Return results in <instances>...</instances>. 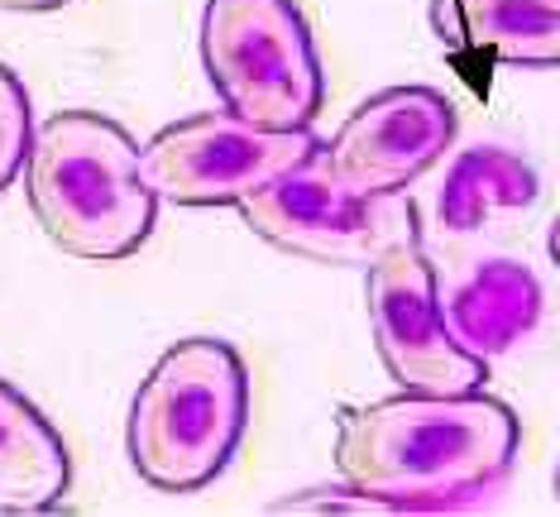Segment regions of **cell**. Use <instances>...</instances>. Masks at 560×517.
I'll use <instances>...</instances> for the list:
<instances>
[{
  "label": "cell",
  "instance_id": "cell-15",
  "mask_svg": "<svg viewBox=\"0 0 560 517\" xmlns=\"http://www.w3.org/2000/svg\"><path fill=\"white\" fill-rule=\"evenodd\" d=\"M68 0H0V10H15V15H44V10H62Z\"/></svg>",
  "mask_w": 560,
  "mask_h": 517
},
{
  "label": "cell",
  "instance_id": "cell-7",
  "mask_svg": "<svg viewBox=\"0 0 560 517\" xmlns=\"http://www.w3.org/2000/svg\"><path fill=\"white\" fill-rule=\"evenodd\" d=\"M369 326L388 378L407 393H469L489 364L455 345L436 307V269L417 239L369 263Z\"/></svg>",
  "mask_w": 560,
  "mask_h": 517
},
{
  "label": "cell",
  "instance_id": "cell-5",
  "mask_svg": "<svg viewBox=\"0 0 560 517\" xmlns=\"http://www.w3.org/2000/svg\"><path fill=\"white\" fill-rule=\"evenodd\" d=\"M240 216L259 239L312 263L369 269L393 245L417 239V207L407 192H354L330 173L322 144L302 163L240 201Z\"/></svg>",
  "mask_w": 560,
  "mask_h": 517
},
{
  "label": "cell",
  "instance_id": "cell-1",
  "mask_svg": "<svg viewBox=\"0 0 560 517\" xmlns=\"http://www.w3.org/2000/svg\"><path fill=\"white\" fill-rule=\"evenodd\" d=\"M522 426L513 408L469 393H393L336 412V470L393 513L451 508L503 484Z\"/></svg>",
  "mask_w": 560,
  "mask_h": 517
},
{
  "label": "cell",
  "instance_id": "cell-8",
  "mask_svg": "<svg viewBox=\"0 0 560 517\" xmlns=\"http://www.w3.org/2000/svg\"><path fill=\"white\" fill-rule=\"evenodd\" d=\"M460 116L431 86H388L354 106L322 144V158L354 192H407L445 158Z\"/></svg>",
  "mask_w": 560,
  "mask_h": 517
},
{
  "label": "cell",
  "instance_id": "cell-3",
  "mask_svg": "<svg viewBox=\"0 0 560 517\" xmlns=\"http://www.w3.org/2000/svg\"><path fill=\"white\" fill-rule=\"evenodd\" d=\"M249 426V369L235 345L187 336L135 388L125 446L159 494H197L231 465Z\"/></svg>",
  "mask_w": 560,
  "mask_h": 517
},
{
  "label": "cell",
  "instance_id": "cell-10",
  "mask_svg": "<svg viewBox=\"0 0 560 517\" xmlns=\"http://www.w3.org/2000/svg\"><path fill=\"white\" fill-rule=\"evenodd\" d=\"M431 30L455 54L546 72L560 58V0H431Z\"/></svg>",
  "mask_w": 560,
  "mask_h": 517
},
{
  "label": "cell",
  "instance_id": "cell-14",
  "mask_svg": "<svg viewBox=\"0 0 560 517\" xmlns=\"http://www.w3.org/2000/svg\"><path fill=\"white\" fill-rule=\"evenodd\" d=\"M269 513H393V508L346 484V489H307V494H292L283 503H273Z\"/></svg>",
  "mask_w": 560,
  "mask_h": 517
},
{
  "label": "cell",
  "instance_id": "cell-11",
  "mask_svg": "<svg viewBox=\"0 0 560 517\" xmlns=\"http://www.w3.org/2000/svg\"><path fill=\"white\" fill-rule=\"evenodd\" d=\"M541 197V178L527 158L508 149H465L451 158L445 178L431 197V216L451 235H479L493 231L499 221L527 216Z\"/></svg>",
  "mask_w": 560,
  "mask_h": 517
},
{
  "label": "cell",
  "instance_id": "cell-9",
  "mask_svg": "<svg viewBox=\"0 0 560 517\" xmlns=\"http://www.w3.org/2000/svg\"><path fill=\"white\" fill-rule=\"evenodd\" d=\"M436 307L455 345L475 360H499L541 321V283L517 259H483L436 283Z\"/></svg>",
  "mask_w": 560,
  "mask_h": 517
},
{
  "label": "cell",
  "instance_id": "cell-2",
  "mask_svg": "<svg viewBox=\"0 0 560 517\" xmlns=\"http://www.w3.org/2000/svg\"><path fill=\"white\" fill-rule=\"evenodd\" d=\"M24 192L39 231L86 263L130 259L159 216V197L139 178L135 140L96 110H58L34 130Z\"/></svg>",
  "mask_w": 560,
  "mask_h": 517
},
{
  "label": "cell",
  "instance_id": "cell-13",
  "mask_svg": "<svg viewBox=\"0 0 560 517\" xmlns=\"http://www.w3.org/2000/svg\"><path fill=\"white\" fill-rule=\"evenodd\" d=\"M30 140H34L30 92H24V82L5 68V62H0V192L20 178L24 154H30Z\"/></svg>",
  "mask_w": 560,
  "mask_h": 517
},
{
  "label": "cell",
  "instance_id": "cell-6",
  "mask_svg": "<svg viewBox=\"0 0 560 517\" xmlns=\"http://www.w3.org/2000/svg\"><path fill=\"white\" fill-rule=\"evenodd\" d=\"M322 144L307 130H259V125L207 110L177 120L139 149V178L173 207H240L254 187L278 178Z\"/></svg>",
  "mask_w": 560,
  "mask_h": 517
},
{
  "label": "cell",
  "instance_id": "cell-12",
  "mask_svg": "<svg viewBox=\"0 0 560 517\" xmlns=\"http://www.w3.org/2000/svg\"><path fill=\"white\" fill-rule=\"evenodd\" d=\"M72 484L58 426L0 378V513H48Z\"/></svg>",
  "mask_w": 560,
  "mask_h": 517
},
{
  "label": "cell",
  "instance_id": "cell-4",
  "mask_svg": "<svg viewBox=\"0 0 560 517\" xmlns=\"http://www.w3.org/2000/svg\"><path fill=\"white\" fill-rule=\"evenodd\" d=\"M201 62L221 106L259 130H307L326 101L322 58L292 0H207Z\"/></svg>",
  "mask_w": 560,
  "mask_h": 517
}]
</instances>
